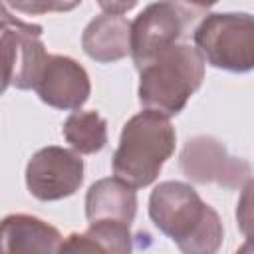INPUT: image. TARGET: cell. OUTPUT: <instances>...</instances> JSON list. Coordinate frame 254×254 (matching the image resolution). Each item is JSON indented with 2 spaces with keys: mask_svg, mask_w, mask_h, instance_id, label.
Here are the masks:
<instances>
[{
  "mask_svg": "<svg viewBox=\"0 0 254 254\" xmlns=\"http://www.w3.org/2000/svg\"><path fill=\"white\" fill-rule=\"evenodd\" d=\"M34 89L50 107L75 111L89 99L91 83L81 64L67 56L50 54Z\"/></svg>",
  "mask_w": 254,
  "mask_h": 254,
  "instance_id": "obj_9",
  "label": "cell"
},
{
  "mask_svg": "<svg viewBox=\"0 0 254 254\" xmlns=\"http://www.w3.org/2000/svg\"><path fill=\"white\" fill-rule=\"evenodd\" d=\"M204 4L189 2H153L145 6L131 24V58L141 71L165 50L183 44L181 40L196 28V22L208 16Z\"/></svg>",
  "mask_w": 254,
  "mask_h": 254,
  "instance_id": "obj_4",
  "label": "cell"
},
{
  "mask_svg": "<svg viewBox=\"0 0 254 254\" xmlns=\"http://www.w3.org/2000/svg\"><path fill=\"white\" fill-rule=\"evenodd\" d=\"M177 133L169 117L143 109L121 131L113 155V173L133 189L149 187L175 151Z\"/></svg>",
  "mask_w": 254,
  "mask_h": 254,
  "instance_id": "obj_2",
  "label": "cell"
},
{
  "mask_svg": "<svg viewBox=\"0 0 254 254\" xmlns=\"http://www.w3.org/2000/svg\"><path fill=\"white\" fill-rule=\"evenodd\" d=\"M62 234L32 214H8L2 220V254H60Z\"/></svg>",
  "mask_w": 254,
  "mask_h": 254,
  "instance_id": "obj_10",
  "label": "cell"
},
{
  "mask_svg": "<svg viewBox=\"0 0 254 254\" xmlns=\"http://www.w3.org/2000/svg\"><path fill=\"white\" fill-rule=\"evenodd\" d=\"M60 254H109V252L97 236H93L89 230H85L83 234L73 232L67 238H64Z\"/></svg>",
  "mask_w": 254,
  "mask_h": 254,
  "instance_id": "obj_15",
  "label": "cell"
},
{
  "mask_svg": "<svg viewBox=\"0 0 254 254\" xmlns=\"http://www.w3.org/2000/svg\"><path fill=\"white\" fill-rule=\"evenodd\" d=\"M194 48L212 67L246 73L254 69V16L248 12H212L192 32Z\"/></svg>",
  "mask_w": 254,
  "mask_h": 254,
  "instance_id": "obj_5",
  "label": "cell"
},
{
  "mask_svg": "<svg viewBox=\"0 0 254 254\" xmlns=\"http://www.w3.org/2000/svg\"><path fill=\"white\" fill-rule=\"evenodd\" d=\"M204 79V58L190 44H177L139 71V103L165 117L185 109Z\"/></svg>",
  "mask_w": 254,
  "mask_h": 254,
  "instance_id": "obj_3",
  "label": "cell"
},
{
  "mask_svg": "<svg viewBox=\"0 0 254 254\" xmlns=\"http://www.w3.org/2000/svg\"><path fill=\"white\" fill-rule=\"evenodd\" d=\"M83 183V159L79 153L50 145L32 155L26 165V187L38 200H62Z\"/></svg>",
  "mask_w": 254,
  "mask_h": 254,
  "instance_id": "obj_8",
  "label": "cell"
},
{
  "mask_svg": "<svg viewBox=\"0 0 254 254\" xmlns=\"http://www.w3.org/2000/svg\"><path fill=\"white\" fill-rule=\"evenodd\" d=\"M149 216L183 254H216L222 246L224 228L218 212L187 183H159L149 196Z\"/></svg>",
  "mask_w": 254,
  "mask_h": 254,
  "instance_id": "obj_1",
  "label": "cell"
},
{
  "mask_svg": "<svg viewBox=\"0 0 254 254\" xmlns=\"http://www.w3.org/2000/svg\"><path fill=\"white\" fill-rule=\"evenodd\" d=\"M62 133L79 155L99 153L107 145V121L97 111H73L64 121Z\"/></svg>",
  "mask_w": 254,
  "mask_h": 254,
  "instance_id": "obj_13",
  "label": "cell"
},
{
  "mask_svg": "<svg viewBox=\"0 0 254 254\" xmlns=\"http://www.w3.org/2000/svg\"><path fill=\"white\" fill-rule=\"evenodd\" d=\"M137 214V192L117 177L95 181L85 194V216L89 222L115 220L131 224Z\"/></svg>",
  "mask_w": 254,
  "mask_h": 254,
  "instance_id": "obj_12",
  "label": "cell"
},
{
  "mask_svg": "<svg viewBox=\"0 0 254 254\" xmlns=\"http://www.w3.org/2000/svg\"><path fill=\"white\" fill-rule=\"evenodd\" d=\"M83 52L99 62L111 64L131 54V24L121 14H99L83 30Z\"/></svg>",
  "mask_w": 254,
  "mask_h": 254,
  "instance_id": "obj_11",
  "label": "cell"
},
{
  "mask_svg": "<svg viewBox=\"0 0 254 254\" xmlns=\"http://www.w3.org/2000/svg\"><path fill=\"white\" fill-rule=\"evenodd\" d=\"M6 8H14L18 12H26V14H38V12H54V10H71L77 6V2L73 4H60V2H4Z\"/></svg>",
  "mask_w": 254,
  "mask_h": 254,
  "instance_id": "obj_16",
  "label": "cell"
},
{
  "mask_svg": "<svg viewBox=\"0 0 254 254\" xmlns=\"http://www.w3.org/2000/svg\"><path fill=\"white\" fill-rule=\"evenodd\" d=\"M234 254H254V242L252 240H246Z\"/></svg>",
  "mask_w": 254,
  "mask_h": 254,
  "instance_id": "obj_18",
  "label": "cell"
},
{
  "mask_svg": "<svg viewBox=\"0 0 254 254\" xmlns=\"http://www.w3.org/2000/svg\"><path fill=\"white\" fill-rule=\"evenodd\" d=\"M236 222L246 240L254 242V179H248L236 204Z\"/></svg>",
  "mask_w": 254,
  "mask_h": 254,
  "instance_id": "obj_14",
  "label": "cell"
},
{
  "mask_svg": "<svg viewBox=\"0 0 254 254\" xmlns=\"http://www.w3.org/2000/svg\"><path fill=\"white\" fill-rule=\"evenodd\" d=\"M99 6L107 12V14H125L127 10L135 8V2H99Z\"/></svg>",
  "mask_w": 254,
  "mask_h": 254,
  "instance_id": "obj_17",
  "label": "cell"
},
{
  "mask_svg": "<svg viewBox=\"0 0 254 254\" xmlns=\"http://www.w3.org/2000/svg\"><path fill=\"white\" fill-rule=\"evenodd\" d=\"M2 14V58L4 81L2 89L10 85L16 89H34L38 77L50 58L42 44V26L30 24L8 14L6 4H0Z\"/></svg>",
  "mask_w": 254,
  "mask_h": 254,
  "instance_id": "obj_6",
  "label": "cell"
},
{
  "mask_svg": "<svg viewBox=\"0 0 254 254\" xmlns=\"http://www.w3.org/2000/svg\"><path fill=\"white\" fill-rule=\"evenodd\" d=\"M183 175L196 185H218L234 190L252 179V167L240 157L228 155L222 141L210 135L190 137L179 157Z\"/></svg>",
  "mask_w": 254,
  "mask_h": 254,
  "instance_id": "obj_7",
  "label": "cell"
}]
</instances>
